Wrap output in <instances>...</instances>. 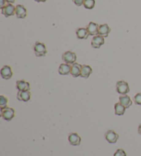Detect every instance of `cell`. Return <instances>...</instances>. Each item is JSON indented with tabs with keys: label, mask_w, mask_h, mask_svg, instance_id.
<instances>
[{
	"label": "cell",
	"mask_w": 141,
	"mask_h": 156,
	"mask_svg": "<svg viewBox=\"0 0 141 156\" xmlns=\"http://www.w3.org/2000/svg\"><path fill=\"white\" fill-rule=\"evenodd\" d=\"M62 60L66 64H68V65H73L75 63L76 60H77V55L74 52L67 51L65 52L62 55Z\"/></svg>",
	"instance_id": "cell-4"
},
{
	"label": "cell",
	"mask_w": 141,
	"mask_h": 156,
	"mask_svg": "<svg viewBox=\"0 0 141 156\" xmlns=\"http://www.w3.org/2000/svg\"><path fill=\"white\" fill-rule=\"evenodd\" d=\"M71 66L68 64H61L59 67V73L62 76H67L71 72Z\"/></svg>",
	"instance_id": "cell-16"
},
{
	"label": "cell",
	"mask_w": 141,
	"mask_h": 156,
	"mask_svg": "<svg viewBox=\"0 0 141 156\" xmlns=\"http://www.w3.org/2000/svg\"><path fill=\"white\" fill-rule=\"evenodd\" d=\"M6 0H0V9H2V8H4L6 5Z\"/></svg>",
	"instance_id": "cell-26"
},
{
	"label": "cell",
	"mask_w": 141,
	"mask_h": 156,
	"mask_svg": "<svg viewBox=\"0 0 141 156\" xmlns=\"http://www.w3.org/2000/svg\"><path fill=\"white\" fill-rule=\"evenodd\" d=\"M111 32L110 27H109L108 24H102L99 26V29H98V34L101 36L103 38H107L109 36V34Z\"/></svg>",
	"instance_id": "cell-14"
},
{
	"label": "cell",
	"mask_w": 141,
	"mask_h": 156,
	"mask_svg": "<svg viewBox=\"0 0 141 156\" xmlns=\"http://www.w3.org/2000/svg\"><path fill=\"white\" fill-rule=\"evenodd\" d=\"M16 88L19 91H30V84L25 80H18L16 82Z\"/></svg>",
	"instance_id": "cell-9"
},
{
	"label": "cell",
	"mask_w": 141,
	"mask_h": 156,
	"mask_svg": "<svg viewBox=\"0 0 141 156\" xmlns=\"http://www.w3.org/2000/svg\"><path fill=\"white\" fill-rule=\"evenodd\" d=\"M13 76V73L10 66L6 65L1 69V76L4 80H10Z\"/></svg>",
	"instance_id": "cell-8"
},
{
	"label": "cell",
	"mask_w": 141,
	"mask_h": 156,
	"mask_svg": "<svg viewBox=\"0 0 141 156\" xmlns=\"http://www.w3.org/2000/svg\"><path fill=\"white\" fill-rule=\"evenodd\" d=\"M35 2H46L47 0H35Z\"/></svg>",
	"instance_id": "cell-28"
},
{
	"label": "cell",
	"mask_w": 141,
	"mask_h": 156,
	"mask_svg": "<svg viewBox=\"0 0 141 156\" xmlns=\"http://www.w3.org/2000/svg\"><path fill=\"white\" fill-rule=\"evenodd\" d=\"M15 8L16 6L12 4H8L6 5L2 9V14L4 15L6 17H9L10 16L15 15Z\"/></svg>",
	"instance_id": "cell-5"
},
{
	"label": "cell",
	"mask_w": 141,
	"mask_h": 156,
	"mask_svg": "<svg viewBox=\"0 0 141 156\" xmlns=\"http://www.w3.org/2000/svg\"><path fill=\"white\" fill-rule=\"evenodd\" d=\"M15 115V111L13 108L6 107L1 109V116L3 119L7 121L12 120Z\"/></svg>",
	"instance_id": "cell-2"
},
{
	"label": "cell",
	"mask_w": 141,
	"mask_h": 156,
	"mask_svg": "<svg viewBox=\"0 0 141 156\" xmlns=\"http://www.w3.org/2000/svg\"><path fill=\"white\" fill-rule=\"evenodd\" d=\"M33 49L36 56L37 57L46 56L47 54V49L46 45H45L44 43H40V42H36L35 44H34Z\"/></svg>",
	"instance_id": "cell-1"
},
{
	"label": "cell",
	"mask_w": 141,
	"mask_h": 156,
	"mask_svg": "<svg viewBox=\"0 0 141 156\" xmlns=\"http://www.w3.org/2000/svg\"><path fill=\"white\" fill-rule=\"evenodd\" d=\"M114 156H127L125 151L123 149H118L114 154Z\"/></svg>",
	"instance_id": "cell-24"
},
{
	"label": "cell",
	"mask_w": 141,
	"mask_h": 156,
	"mask_svg": "<svg viewBox=\"0 0 141 156\" xmlns=\"http://www.w3.org/2000/svg\"><path fill=\"white\" fill-rule=\"evenodd\" d=\"M104 44H105V38L99 35L95 36L91 41L92 47L95 49H99Z\"/></svg>",
	"instance_id": "cell-7"
},
{
	"label": "cell",
	"mask_w": 141,
	"mask_h": 156,
	"mask_svg": "<svg viewBox=\"0 0 141 156\" xmlns=\"http://www.w3.org/2000/svg\"><path fill=\"white\" fill-rule=\"evenodd\" d=\"M15 15L18 19H25L27 16L26 8L22 5H17L15 8Z\"/></svg>",
	"instance_id": "cell-10"
},
{
	"label": "cell",
	"mask_w": 141,
	"mask_h": 156,
	"mask_svg": "<svg viewBox=\"0 0 141 156\" xmlns=\"http://www.w3.org/2000/svg\"><path fill=\"white\" fill-rule=\"evenodd\" d=\"M72 2L74 3V4L77 6H81L83 5L85 0H72Z\"/></svg>",
	"instance_id": "cell-25"
},
{
	"label": "cell",
	"mask_w": 141,
	"mask_h": 156,
	"mask_svg": "<svg viewBox=\"0 0 141 156\" xmlns=\"http://www.w3.org/2000/svg\"><path fill=\"white\" fill-rule=\"evenodd\" d=\"M114 109H115L116 115L122 116L125 112L126 108L119 102V103H116V104L114 105Z\"/></svg>",
	"instance_id": "cell-20"
},
{
	"label": "cell",
	"mask_w": 141,
	"mask_h": 156,
	"mask_svg": "<svg viewBox=\"0 0 141 156\" xmlns=\"http://www.w3.org/2000/svg\"><path fill=\"white\" fill-rule=\"evenodd\" d=\"M119 101L121 104L124 105L126 108H129L132 105V101L130 97L128 95H123L120 96L119 97Z\"/></svg>",
	"instance_id": "cell-18"
},
{
	"label": "cell",
	"mask_w": 141,
	"mask_h": 156,
	"mask_svg": "<svg viewBox=\"0 0 141 156\" xmlns=\"http://www.w3.org/2000/svg\"><path fill=\"white\" fill-rule=\"evenodd\" d=\"M129 84L128 82H125V81H118L116 83V91L118 93H119L122 95H125V94L129 93Z\"/></svg>",
	"instance_id": "cell-3"
},
{
	"label": "cell",
	"mask_w": 141,
	"mask_h": 156,
	"mask_svg": "<svg viewBox=\"0 0 141 156\" xmlns=\"http://www.w3.org/2000/svg\"><path fill=\"white\" fill-rule=\"evenodd\" d=\"M17 98L19 101L27 102L30 101L31 98V93L30 91H19L17 95Z\"/></svg>",
	"instance_id": "cell-15"
},
{
	"label": "cell",
	"mask_w": 141,
	"mask_h": 156,
	"mask_svg": "<svg viewBox=\"0 0 141 156\" xmlns=\"http://www.w3.org/2000/svg\"><path fill=\"white\" fill-rule=\"evenodd\" d=\"M8 4H14L15 2V0H6Z\"/></svg>",
	"instance_id": "cell-27"
},
{
	"label": "cell",
	"mask_w": 141,
	"mask_h": 156,
	"mask_svg": "<svg viewBox=\"0 0 141 156\" xmlns=\"http://www.w3.org/2000/svg\"><path fill=\"white\" fill-rule=\"evenodd\" d=\"M7 104H8L7 97L4 96V95L0 96V108H1V109H2V108H6Z\"/></svg>",
	"instance_id": "cell-22"
},
{
	"label": "cell",
	"mask_w": 141,
	"mask_h": 156,
	"mask_svg": "<svg viewBox=\"0 0 141 156\" xmlns=\"http://www.w3.org/2000/svg\"><path fill=\"white\" fill-rule=\"evenodd\" d=\"M105 139L109 143L114 144L117 142L119 135L117 133H116L114 130H109L105 133Z\"/></svg>",
	"instance_id": "cell-6"
},
{
	"label": "cell",
	"mask_w": 141,
	"mask_h": 156,
	"mask_svg": "<svg viewBox=\"0 0 141 156\" xmlns=\"http://www.w3.org/2000/svg\"><path fill=\"white\" fill-rule=\"evenodd\" d=\"M82 66H83V65H81L78 63H76V62L73 64V65H72L71 72H70V74L72 75V76L74 77H78L81 76Z\"/></svg>",
	"instance_id": "cell-13"
},
{
	"label": "cell",
	"mask_w": 141,
	"mask_h": 156,
	"mask_svg": "<svg viewBox=\"0 0 141 156\" xmlns=\"http://www.w3.org/2000/svg\"><path fill=\"white\" fill-rule=\"evenodd\" d=\"M92 73V69L91 68V66H90L88 65H84L82 66V69H81V77L83 78H88L90 75Z\"/></svg>",
	"instance_id": "cell-19"
},
{
	"label": "cell",
	"mask_w": 141,
	"mask_h": 156,
	"mask_svg": "<svg viewBox=\"0 0 141 156\" xmlns=\"http://www.w3.org/2000/svg\"><path fill=\"white\" fill-rule=\"evenodd\" d=\"M139 133L141 135V124H140L139 127Z\"/></svg>",
	"instance_id": "cell-29"
},
{
	"label": "cell",
	"mask_w": 141,
	"mask_h": 156,
	"mask_svg": "<svg viewBox=\"0 0 141 156\" xmlns=\"http://www.w3.org/2000/svg\"><path fill=\"white\" fill-rule=\"evenodd\" d=\"M76 34L78 39H87L90 36L87 28H83V27L77 29L76 31Z\"/></svg>",
	"instance_id": "cell-17"
},
{
	"label": "cell",
	"mask_w": 141,
	"mask_h": 156,
	"mask_svg": "<svg viewBox=\"0 0 141 156\" xmlns=\"http://www.w3.org/2000/svg\"><path fill=\"white\" fill-rule=\"evenodd\" d=\"M134 101L136 105H141V93H138L134 96Z\"/></svg>",
	"instance_id": "cell-23"
},
{
	"label": "cell",
	"mask_w": 141,
	"mask_h": 156,
	"mask_svg": "<svg viewBox=\"0 0 141 156\" xmlns=\"http://www.w3.org/2000/svg\"><path fill=\"white\" fill-rule=\"evenodd\" d=\"M98 29H99V26L94 22H90L87 27V30L89 32L90 36H93V37L98 34Z\"/></svg>",
	"instance_id": "cell-12"
},
{
	"label": "cell",
	"mask_w": 141,
	"mask_h": 156,
	"mask_svg": "<svg viewBox=\"0 0 141 156\" xmlns=\"http://www.w3.org/2000/svg\"><path fill=\"white\" fill-rule=\"evenodd\" d=\"M83 6L88 10H92L95 6V0H85Z\"/></svg>",
	"instance_id": "cell-21"
},
{
	"label": "cell",
	"mask_w": 141,
	"mask_h": 156,
	"mask_svg": "<svg viewBox=\"0 0 141 156\" xmlns=\"http://www.w3.org/2000/svg\"><path fill=\"white\" fill-rule=\"evenodd\" d=\"M68 140L72 145L78 146L81 144V138L77 133H71L68 136Z\"/></svg>",
	"instance_id": "cell-11"
}]
</instances>
